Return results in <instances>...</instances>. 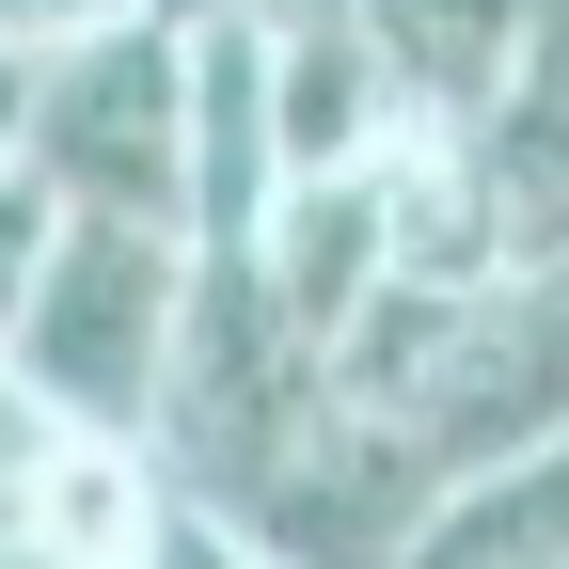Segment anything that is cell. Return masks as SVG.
Returning <instances> with one entry per match:
<instances>
[{"mask_svg": "<svg viewBox=\"0 0 569 569\" xmlns=\"http://www.w3.org/2000/svg\"><path fill=\"white\" fill-rule=\"evenodd\" d=\"M253 32H269V159L284 174H348L396 142V63L348 0H269Z\"/></svg>", "mask_w": 569, "mask_h": 569, "instance_id": "obj_4", "label": "cell"}, {"mask_svg": "<svg viewBox=\"0 0 569 569\" xmlns=\"http://www.w3.org/2000/svg\"><path fill=\"white\" fill-rule=\"evenodd\" d=\"M174 507H190V490L159 475V443H96V427H63L48 475L17 490V538H32L48 569H159Z\"/></svg>", "mask_w": 569, "mask_h": 569, "instance_id": "obj_6", "label": "cell"}, {"mask_svg": "<svg viewBox=\"0 0 569 569\" xmlns=\"http://www.w3.org/2000/svg\"><path fill=\"white\" fill-rule=\"evenodd\" d=\"M348 17H365L380 63H396V127H459V111L522 63L538 0H348Z\"/></svg>", "mask_w": 569, "mask_h": 569, "instance_id": "obj_8", "label": "cell"}, {"mask_svg": "<svg viewBox=\"0 0 569 569\" xmlns=\"http://www.w3.org/2000/svg\"><path fill=\"white\" fill-rule=\"evenodd\" d=\"M17 159L63 206H127V222L190 238V32L174 17H111L80 48H48L32 111H17Z\"/></svg>", "mask_w": 569, "mask_h": 569, "instance_id": "obj_2", "label": "cell"}, {"mask_svg": "<svg viewBox=\"0 0 569 569\" xmlns=\"http://www.w3.org/2000/svg\"><path fill=\"white\" fill-rule=\"evenodd\" d=\"M48 443H63V427H48V396H32L17 365H0V522H17V490L48 475Z\"/></svg>", "mask_w": 569, "mask_h": 569, "instance_id": "obj_11", "label": "cell"}, {"mask_svg": "<svg viewBox=\"0 0 569 569\" xmlns=\"http://www.w3.org/2000/svg\"><path fill=\"white\" fill-rule=\"evenodd\" d=\"M159 569H269V553H253V538H238L222 507H174V538H159Z\"/></svg>", "mask_w": 569, "mask_h": 569, "instance_id": "obj_12", "label": "cell"}, {"mask_svg": "<svg viewBox=\"0 0 569 569\" xmlns=\"http://www.w3.org/2000/svg\"><path fill=\"white\" fill-rule=\"evenodd\" d=\"M459 159V190H475V222H490V253H569V0H538V32H522V63L490 80L459 127H427Z\"/></svg>", "mask_w": 569, "mask_h": 569, "instance_id": "obj_3", "label": "cell"}, {"mask_svg": "<svg viewBox=\"0 0 569 569\" xmlns=\"http://www.w3.org/2000/svg\"><path fill=\"white\" fill-rule=\"evenodd\" d=\"M174 317H190V238L127 222V206H63L32 301L0 332V365L48 396V427L142 443V427H159V380H174Z\"/></svg>", "mask_w": 569, "mask_h": 569, "instance_id": "obj_1", "label": "cell"}, {"mask_svg": "<svg viewBox=\"0 0 569 569\" xmlns=\"http://www.w3.org/2000/svg\"><path fill=\"white\" fill-rule=\"evenodd\" d=\"M253 284L284 301V332L301 348H332V317L365 301V284L396 269V206H380V159H348V174H284L269 206H253Z\"/></svg>", "mask_w": 569, "mask_h": 569, "instance_id": "obj_5", "label": "cell"}, {"mask_svg": "<svg viewBox=\"0 0 569 569\" xmlns=\"http://www.w3.org/2000/svg\"><path fill=\"white\" fill-rule=\"evenodd\" d=\"M0 569H48V553H32V538H17V522H0Z\"/></svg>", "mask_w": 569, "mask_h": 569, "instance_id": "obj_13", "label": "cell"}, {"mask_svg": "<svg viewBox=\"0 0 569 569\" xmlns=\"http://www.w3.org/2000/svg\"><path fill=\"white\" fill-rule=\"evenodd\" d=\"M396 569H569V427H538L522 459L443 475V507L411 522Z\"/></svg>", "mask_w": 569, "mask_h": 569, "instance_id": "obj_7", "label": "cell"}, {"mask_svg": "<svg viewBox=\"0 0 569 569\" xmlns=\"http://www.w3.org/2000/svg\"><path fill=\"white\" fill-rule=\"evenodd\" d=\"M111 17H142V0H0V63H48V48L111 32Z\"/></svg>", "mask_w": 569, "mask_h": 569, "instance_id": "obj_10", "label": "cell"}, {"mask_svg": "<svg viewBox=\"0 0 569 569\" xmlns=\"http://www.w3.org/2000/svg\"><path fill=\"white\" fill-rule=\"evenodd\" d=\"M48 222H63V190H48L32 159H0V332H17V301H32V269H48Z\"/></svg>", "mask_w": 569, "mask_h": 569, "instance_id": "obj_9", "label": "cell"}]
</instances>
